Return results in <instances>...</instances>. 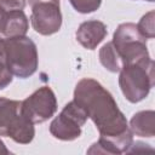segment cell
I'll use <instances>...</instances> for the list:
<instances>
[{
  "label": "cell",
  "instance_id": "cell-1",
  "mask_svg": "<svg viewBox=\"0 0 155 155\" xmlns=\"http://www.w3.org/2000/svg\"><path fill=\"white\" fill-rule=\"evenodd\" d=\"M74 101L84 108L88 119L93 121L99 136L115 137L130 128L128 121L119 109L113 94L97 80L81 79L75 86Z\"/></svg>",
  "mask_w": 155,
  "mask_h": 155
},
{
  "label": "cell",
  "instance_id": "cell-2",
  "mask_svg": "<svg viewBox=\"0 0 155 155\" xmlns=\"http://www.w3.org/2000/svg\"><path fill=\"white\" fill-rule=\"evenodd\" d=\"M119 73V86L130 103H138L147 98L155 81L154 62L151 58L125 64Z\"/></svg>",
  "mask_w": 155,
  "mask_h": 155
},
{
  "label": "cell",
  "instance_id": "cell-3",
  "mask_svg": "<svg viewBox=\"0 0 155 155\" xmlns=\"http://www.w3.org/2000/svg\"><path fill=\"white\" fill-rule=\"evenodd\" d=\"M6 63L11 74L18 79L31 76L39 64L36 44L28 36L5 38Z\"/></svg>",
  "mask_w": 155,
  "mask_h": 155
},
{
  "label": "cell",
  "instance_id": "cell-4",
  "mask_svg": "<svg viewBox=\"0 0 155 155\" xmlns=\"http://www.w3.org/2000/svg\"><path fill=\"white\" fill-rule=\"evenodd\" d=\"M35 136L34 124L22 113V102L0 97V137L18 144H29Z\"/></svg>",
  "mask_w": 155,
  "mask_h": 155
},
{
  "label": "cell",
  "instance_id": "cell-5",
  "mask_svg": "<svg viewBox=\"0 0 155 155\" xmlns=\"http://www.w3.org/2000/svg\"><path fill=\"white\" fill-rule=\"evenodd\" d=\"M111 42L121 58L122 65L150 59L147 39L138 31L134 23H121L114 31Z\"/></svg>",
  "mask_w": 155,
  "mask_h": 155
},
{
  "label": "cell",
  "instance_id": "cell-6",
  "mask_svg": "<svg viewBox=\"0 0 155 155\" xmlns=\"http://www.w3.org/2000/svg\"><path fill=\"white\" fill-rule=\"evenodd\" d=\"M88 116L74 99L64 105L62 111L50 124V133L59 140H75L81 136V128Z\"/></svg>",
  "mask_w": 155,
  "mask_h": 155
},
{
  "label": "cell",
  "instance_id": "cell-7",
  "mask_svg": "<svg viewBox=\"0 0 155 155\" xmlns=\"http://www.w3.org/2000/svg\"><path fill=\"white\" fill-rule=\"evenodd\" d=\"M57 111V98L48 86L39 87L24 101L22 113L31 124H42L51 119Z\"/></svg>",
  "mask_w": 155,
  "mask_h": 155
},
{
  "label": "cell",
  "instance_id": "cell-8",
  "mask_svg": "<svg viewBox=\"0 0 155 155\" xmlns=\"http://www.w3.org/2000/svg\"><path fill=\"white\" fill-rule=\"evenodd\" d=\"M30 23L33 29L40 35H52L62 27V13L59 1H42L30 6Z\"/></svg>",
  "mask_w": 155,
  "mask_h": 155
},
{
  "label": "cell",
  "instance_id": "cell-9",
  "mask_svg": "<svg viewBox=\"0 0 155 155\" xmlns=\"http://www.w3.org/2000/svg\"><path fill=\"white\" fill-rule=\"evenodd\" d=\"M133 143V133L128 128L125 133L115 137H103L99 136V139L93 143L90 149H87V154H110V155H120L124 153H128L131 145Z\"/></svg>",
  "mask_w": 155,
  "mask_h": 155
},
{
  "label": "cell",
  "instance_id": "cell-10",
  "mask_svg": "<svg viewBox=\"0 0 155 155\" xmlns=\"http://www.w3.org/2000/svg\"><path fill=\"white\" fill-rule=\"evenodd\" d=\"M108 30H107V25L97 19H91V21H86L82 22L76 33H75V38L76 41L85 48L87 50H94L107 36Z\"/></svg>",
  "mask_w": 155,
  "mask_h": 155
},
{
  "label": "cell",
  "instance_id": "cell-11",
  "mask_svg": "<svg viewBox=\"0 0 155 155\" xmlns=\"http://www.w3.org/2000/svg\"><path fill=\"white\" fill-rule=\"evenodd\" d=\"M130 130L133 136L151 138L155 136V111L142 110L136 113L130 120Z\"/></svg>",
  "mask_w": 155,
  "mask_h": 155
},
{
  "label": "cell",
  "instance_id": "cell-12",
  "mask_svg": "<svg viewBox=\"0 0 155 155\" xmlns=\"http://www.w3.org/2000/svg\"><path fill=\"white\" fill-rule=\"evenodd\" d=\"M29 29V19L23 10L7 11L6 24L2 31L5 38H16L24 36Z\"/></svg>",
  "mask_w": 155,
  "mask_h": 155
},
{
  "label": "cell",
  "instance_id": "cell-13",
  "mask_svg": "<svg viewBox=\"0 0 155 155\" xmlns=\"http://www.w3.org/2000/svg\"><path fill=\"white\" fill-rule=\"evenodd\" d=\"M98 56H99L101 64L107 70H109L110 73H119L120 69L122 68L121 58H120V56H119L117 51L115 50V47H114L111 41L104 44L101 47Z\"/></svg>",
  "mask_w": 155,
  "mask_h": 155
},
{
  "label": "cell",
  "instance_id": "cell-14",
  "mask_svg": "<svg viewBox=\"0 0 155 155\" xmlns=\"http://www.w3.org/2000/svg\"><path fill=\"white\" fill-rule=\"evenodd\" d=\"M13 80V75L11 74L7 63H6V53H5V36L0 35V90L6 88Z\"/></svg>",
  "mask_w": 155,
  "mask_h": 155
},
{
  "label": "cell",
  "instance_id": "cell-15",
  "mask_svg": "<svg viewBox=\"0 0 155 155\" xmlns=\"http://www.w3.org/2000/svg\"><path fill=\"white\" fill-rule=\"evenodd\" d=\"M154 19H155V12L149 11L145 13L140 21L137 24L138 31L145 38V39H153L155 36V25H154Z\"/></svg>",
  "mask_w": 155,
  "mask_h": 155
},
{
  "label": "cell",
  "instance_id": "cell-16",
  "mask_svg": "<svg viewBox=\"0 0 155 155\" xmlns=\"http://www.w3.org/2000/svg\"><path fill=\"white\" fill-rule=\"evenodd\" d=\"M73 8L79 13H92L101 7L102 0H69Z\"/></svg>",
  "mask_w": 155,
  "mask_h": 155
},
{
  "label": "cell",
  "instance_id": "cell-17",
  "mask_svg": "<svg viewBox=\"0 0 155 155\" xmlns=\"http://www.w3.org/2000/svg\"><path fill=\"white\" fill-rule=\"evenodd\" d=\"M27 0H0V6L5 11H17L25 7Z\"/></svg>",
  "mask_w": 155,
  "mask_h": 155
},
{
  "label": "cell",
  "instance_id": "cell-18",
  "mask_svg": "<svg viewBox=\"0 0 155 155\" xmlns=\"http://www.w3.org/2000/svg\"><path fill=\"white\" fill-rule=\"evenodd\" d=\"M6 17H7V11H5V10L0 6V35H2V31H4V29H5Z\"/></svg>",
  "mask_w": 155,
  "mask_h": 155
},
{
  "label": "cell",
  "instance_id": "cell-19",
  "mask_svg": "<svg viewBox=\"0 0 155 155\" xmlns=\"http://www.w3.org/2000/svg\"><path fill=\"white\" fill-rule=\"evenodd\" d=\"M11 151L6 148V145H5V143L0 139V154H5V155H7V154H10Z\"/></svg>",
  "mask_w": 155,
  "mask_h": 155
},
{
  "label": "cell",
  "instance_id": "cell-20",
  "mask_svg": "<svg viewBox=\"0 0 155 155\" xmlns=\"http://www.w3.org/2000/svg\"><path fill=\"white\" fill-rule=\"evenodd\" d=\"M42 1H59V0H28L29 6H31V5L36 4V2H42Z\"/></svg>",
  "mask_w": 155,
  "mask_h": 155
},
{
  "label": "cell",
  "instance_id": "cell-21",
  "mask_svg": "<svg viewBox=\"0 0 155 155\" xmlns=\"http://www.w3.org/2000/svg\"><path fill=\"white\" fill-rule=\"evenodd\" d=\"M145 1H149V2H154L155 0H145Z\"/></svg>",
  "mask_w": 155,
  "mask_h": 155
}]
</instances>
